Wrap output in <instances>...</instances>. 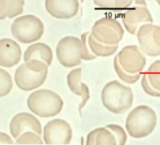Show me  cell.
<instances>
[{
	"label": "cell",
	"mask_w": 160,
	"mask_h": 145,
	"mask_svg": "<svg viewBox=\"0 0 160 145\" xmlns=\"http://www.w3.org/2000/svg\"><path fill=\"white\" fill-rule=\"evenodd\" d=\"M72 137L70 125L63 119L51 120L44 127L43 138L46 145H68Z\"/></svg>",
	"instance_id": "10"
},
{
	"label": "cell",
	"mask_w": 160,
	"mask_h": 145,
	"mask_svg": "<svg viewBox=\"0 0 160 145\" xmlns=\"http://www.w3.org/2000/svg\"><path fill=\"white\" fill-rule=\"evenodd\" d=\"M88 44L91 53L96 56H109L113 54L118 49L117 45H107L97 41L91 33L88 37Z\"/></svg>",
	"instance_id": "20"
},
{
	"label": "cell",
	"mask_w": 160,
	"mask_h": 145,
	"mask_svg": "<svg viewBox=\"0 0 160 145\" xmlns=\"http://www.w3.org/2000/svg\"><path fill=\"white\" fill-rule=\"evenodd\" d=\"M48 74V65L41 60H31L22 63L14 74L15 82L22 90L30 91L44 83Z\"/></svg>",
	"instance_id": "4"
},
{
	"label": "cell",
	"mask_w": 160,
	"mask_h": 145,
	"mask_svg": "<svg viewBox=\"0 0 160 145\" xmlns=\"http://www.w3.org/2000/svg\"><path fill=\"white\" fill-rule=\"evenodd\" d=\"M14 143L12 138L6 133L0 132V145H10Z\"/></svg>",
	"instance_id": "25"
},
{
	"label": "cell",
	"mask_w": 160,
	"mask_h": 145,
	"mask_svg": "<svg viewBox=\"0 0 160 145\" xmlns=\"http://www.w3.org/2000/svg\"><path fill=\"white\" fill-rule=\"evenodd\" d=\"M135 5L129 7L122 15V21L126 30L135 35L141 25L152 23L153 18L144 1H136Z\"/></svg>",
	"instance_id": "11"
},
{
	"label": "cell",
	"mask_w": 160,
	"mask_h": 145,
	"mask_svg": "<svg viewBox=\"0 0 160 145\" xmlns=\"http://www.w3.org/2000/svg\"><path fill=\"white\" fill-rule=\"evenodd\" d=\"M13 86V81L11 74L0 67V97L8 95Z\"/></svg>",
	"instance_id": "22"
},
{
	"label": "cell",
	"mask_w": 160,
	"mask_h": 145,
	"mask_svg": "<svg viewBox=\"0 0 160 145\" xmlns=\"http://www.w3.org/2000/svg\"><path fill=\"white\" fill-rule=\"evenodd\" d=\"M11 31L18 42L29 44L40 39L44 32L42 21L33 14H26L17 18L12 22Z\"/></svg>",
	"instance_id": "6"
},
{
	"label": "cell",
	"mask_w": 160,
	"mask_h": 145,
	"mask_svg": "<svg viewBox=\"0 0 160 145\" xmlns=\"http://www.w3.org/2000/svg\"><path fill=\"white\" fill-rule=\"evenodd\" d=\"M157 124L155 111L150 106L142 104L133 108L128 114L125 127L134 138H143L150 135Z\"/></svg>",
	"instance_id": "3"
},
{
	"label": "cell",
	"mask_w": 160,
	"mask_h": 145,
	"mask_svg": "<svg viewBox=\"0 0 160 145\" xmlns=\"http://www.w3.org/2000/svg\"><path fill=\"white\" fill-rule=\"evenodd\" d=\"M22 49L20 45L9 38L0 39V65L11 67L20 62Z\"/></svg>",
	"instance_id": "15"
},
{
	"label": "cell",
	"mask_w": 160,
	"mask_h": 145,
	"mask_svg": "<svg viewBox=\"0 0 160 145\" xmlns=\"http://www.w3.org/2000/svg\"><path fill=\"white\" fill-rule=\"evenodd\" d=\"M18 144H30V145H43V141L40 135L32 131L23 132L16 139Z\"/></svg>",
	"instance_id": "23"
},
{
	"label": "cell",
	"mask_w": 160,
	"mask_h": 145,
	"mask_svg": "<svg viewBox=\"0 0 160 145\" xmlns=\"http://www.w3.org/2000/svg\"><path fill=\"white\" fill-rule=\"evenodd\" d=\"M144 53L138 45L124 46L114 58L115 70L120 79L128 83L136 82L146 64Z\"/></svg>",
	"instance_id": "1"
},
{
	"label": "cell",
	"mask_w": 160,
	"mask_h": 145,
	"mask_svg": "<svg viewBox=\"0 0 160 145\" xmlns=\"http://www.w3.org/2000/svg\"><path fill=\"white\" fill-rule=\"evenodd\" d=\"M31 60H38L51 65L53 60V53L51 47L46 43L38 42L30 45L23 54V60L27 62Z\"/></svg>",
	"instance_id": "18"
},
{
	"label": "cell",
	"mask_w": 160,
	"mask_h": 145,
	"mask_svg": "<svg viewBox=\"0 0 160 145\" xmlns=\"http://www.w3.org/2000/svg\"><path fill=\"white\" fill-rule=\"evenodd\" d=\"M133 1L130 0H115V1H94V3L101 9L112 11H122L127 10L131 6Z\"/></svg>",
	"instance_id": "21"
},
{
	"label": "cell",
	"mask_w": 160,
	"mask_h": 145,
	"mask_svg": "<svg viewBox=\"0 0 160 145\" xmlns=\"http://www.w3.org/2000/svg\"><path fill=\"white\" fill-rule=\"evenodd\" d=\"M78 0H46L45 8L52 16L59 19H68L78 13Z\"/></svg>",
	"instance_id": "14"
},
{
	"label": "cell",
	"mask_w": 160,
	"mask_h": 145,
	"mask_svg": "<svg viewBox=\"0 0 160 145\" xmlns=\"http://www.w3.org/2000/svg\"><path fill=\"white\" fill-rule=\"evenodd\" d=\"M101 100L104 107L112 113L120 114L128 111L132 106L134 94L131 87L118 80L106 83L101 92Z\"/></svg>",
	"instance_id": "2"
},
{
	"label": "cell",
	"mask_w": 160,
	"mask_h": 145,
	"mask_svg": "<svg viewBox=\"0 0 160 145\" xmlns=\"http://www.w3.org/2000/svg\"><path fill=\"white\" fill-rule=\"evenodd\" d=\"M67 83L70 90L75 95L81 96L79 109L85 106L89 100V90L86 83L81 82V68L78 67L72 70L67 75Z\"/></svg>",
	"instance_id": "17"
},
{
	"label": "cell",
	"mask_w": 160,
	"mask_h": 145,
	"mask_svg": "<svg viewBox=\"0 0 160 145\" xmlns=\"http://www.w3.org/2000/svg\"><path fill=\"white\" fill-rule=\"evenodd\" d=\"M141 85L148 95L160 96V60L153 62L143 73Z\"/></svg>",
	"instance_id": "16"
},
{
	"label": "cell",
	"mask_w": 160,
	"mask_h": 145,
	"mask_svg": "<svg viewBox=\"0 0 160 145\" xmlns=\"http://www.w3.org/2000/svg\"><path fill=\"white\" fill-rule=\"evenodd\" d=\"M157 3H158V4L160 6V1H157Z\"/></svg>",
	"instance_id": "26"
},
{
	"label": "cell",
	"mask_w": 160,
	"mask_h": 145,
	"mask_svg": "<svg viewBox=\"0 0 160 145\" xmlns=\"http://www.w3.org/2000/svg\"><path fill=\"white\" fill-rule=\"evenodd\" d=\"M82 1H84V0H82Z\"/></svg>",
	"instance_id": "27"
},
{
	"label": "cell",
	"mask_w": 160,
	"mask_h": 145,
	"mask_svg": "<svg viewBox=\"0 0 160 145\" xmlns=\"http://www.w3.org/2000/svg\"><path fill=\"white\" fill-rule=\"evenodd\" d=\"M127 135L124 128L117 124H108L90 132L86 145H125Z\"/></svg>",
	"instance_id": "8"
},
{
	"label": "cell",
	"mask_w": 160,
	"mask_h": 145,
	"mask_svg": "<svg viewBox=\"0 0 160 145\" xmlns=\"http://www.w3.org/2000/svg\"><path fill=\"white\" fill-rule=\"evenodd\" d=\"M91 34L102 44L117 45L122 40L124 30L118 21L111 18H102L94 23Z\"/></svg>",
	"instance_id": "7"
},
{
	"label": "cell",
	"mask_w": 160,
	"mask_h": 145,
	"mask_svg": "<svg viewBox=\"0 0 160 145\" xmlns=\"http://www.w3.org/2000/svg\"><path fill=\"white\" fill-rule=\"evenodd\" d=\"M56 56L60 64L66 67H73L81 62V42L79 38L68 35L58 43Z\"/></svg>",
	"instance_id": "9"
},
{
	"label": "cell",
	"mask_w": 160,
	"mask_h": 145,
	"mask_svg": "<svg viewBox=\"0 0 160 145\" xmlns=\"http://www.w3.org/2000/svg\"><path fill=\"white\" fill-rule=\"evenodd\" d=\"M24 4L23 0H0V19L20 15L23 13Z\"/></svg>",
	"instance_id": "19"
},
{
	"label": "cell",
	"mask_w": 160,
	"mask_h": 145,
	"mask_svg": "<svg viewBox=\"0 0 160 145\" xmlns=\"http://www.w3.org/2000/svg\"><path fill=\"white\" fill-rule=\"evenodd\" d=\"M12 136L17 139L20 135L27 131H32L41 135L42 127L40 121L33 115L28 112H20L12 119L9 124Z\"/></svg>",
	"instance_id": "13"
},
{
	"label": "cell",
	"mask_w": 160,
	"mask_h": 145,
	"mask_svg": "<svg viewBox=\"0 0 160 145\" xmlns=\"http://www.w3.org/2000/svg\"><path fill=\"white\" fill-rule=\"evenodd\" d=\"M89 32H86L81 35V58L84 61L93 60L97 58L94 55L89 49L88 44V37L89 34Z\"/></svg>",
	"instance_id": "24"
},
{
	"label": "cell",
	"mask_w": 160,
	"mask_h": 145,
	"mask_svg": "<svg viewBox=\"0 0 160 145\" xmlns=\"http://www.w3.org/2000/svg\"><path fill=\"white\" fill-rule=\"evenodd\" d=\"M140 48L144 54L150 56L160 55V25L152 23L143 24L137 31Z\"/></svg>",
	"instance_id": "12"
},
{
	"label": "cell",
	"mask_w": 160,
	"mask_h": 145,
	"mask_svg": "<svg viewBox=\"0 0 160 145\" xmlns=\"http://www.w3.org/2000/svg\"><path fill=\"white\" fill-rule=\"evenodd\" d=\"M27 106L36 115L41 117H51L60 113L63 101L56 92L49 89H40L29 95Z\"/></svg>",
	"instance_id": "5"
}]
</instances>
